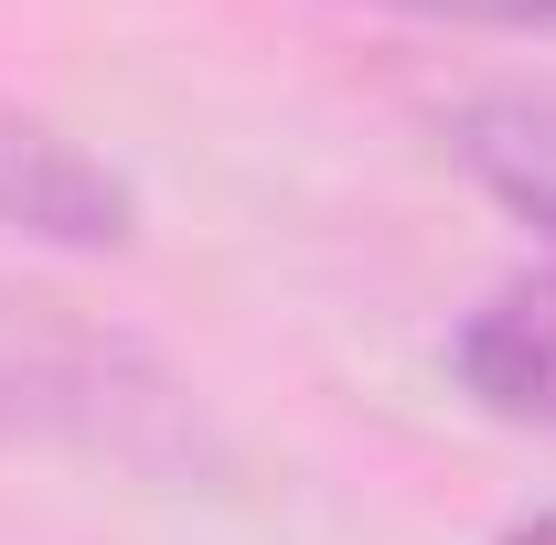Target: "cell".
Returning a JSON list of instances; mask_svg holds the SVG:
<instances>
[{
    "instance_id": "1",
    "label": "cell",
    "mask_w": 556,
    "mask_h": 545,
    "mask_svg": "<svg viewBox=\"0 0 556 545\" xmlns=\"http://www.w3.org/2000/svg\"><path fill=\"white\" fill-rule=\"evenodd\" d=\"M0 236L22 246H65V257H108L139 236V193L54 118L0 97Z\"/></svg>"
},
{
    "instance_id": "2",
    "label": "cell",
    "mask_w": 556,
    "mask_h": 545,
    "mask_svg": "<svg viewBox=\"0 0 556 545\" xmlns=\"http://www.w3.org/2000/svg\"><path fill=\"white\" fill-rule=\"evenodd\" d=\"M450 375L503 428H556V268L482 289L450 332Z\"/></svg>"
},
{
    "instance_id": "3",
    "label": "cell",
    "mask_w": 556,
    "mask_h": 545,
    "mask_svg": "<svg viewBox=\"0 0 556 545\" xmlns=\"http://www.w3.org/2000/svg\"><path fill=\"white\" fill-rule=\"evenodd\" d=\"M450 161L482 182L514 225H535L556 246V86H492L450 107Z\"/></svg>"
},
{
    "instance_id": "4",
    "label": "cell",
    "mask_w": 556,
    "mask_h": 545,
    "mask_svg": "<svg viewBox=\"0 0 556 545\" xmlns=\"http://www.w3.org/2000/svg\"><path fill=\"white\" fill-rule=\"evenodd\" d=\"M118 375H139L118 342L75 332V321L33 310V300H0V417H86V428H108Z\"/></svg>"
},
{
    "instance_id": "5",
    "label": "cell",
    "mask_w": 556,
    "mask_h": 545,
    "mask_svg": "<svg viewBox=\"0 0 556 545\" xmlns=\"http://www.w3.org/2000/svg\"><path fill=\"white\" fill-rule=\"evenodd\" d=\"M386 11H428V22H471V33H556V0H386Z\"/></svg>"
},
{
    "instance_id": "6",
    "label": "cell",
    "mask_w": 556,
    "mask_h": 545,
    "mask_svg": "<svg viewBox=\"0 0 556 545\" xmlns=\"http://www.w3.org/2000/svg\"><path fill=\"white\" fill-rule=\"evenodd\" d=\"M503 545H556V514H535V524H514Z\"/></svg>"
}]
</instances>
